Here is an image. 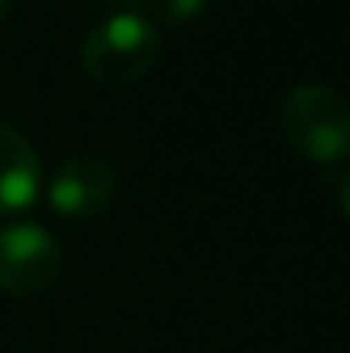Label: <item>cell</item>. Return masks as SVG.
I'll return each mask as SVG.
<instances>
[{
  "instance_id": "obj_2",
  "label": "cell",
  "mask_w": 350,
  "mask_h": 353,
  "mask_svg": "<svg viewBox=\"0 0 350 353\" xmlns=\"http://www.w3.org/2000/svg\"><path fill=\"white\" fill-rule=\"evenodd\" d=\"M285 141L309 161L330 165L350 154V103L344 93L306 83L295 86L282 103Z\"/></svg>"
},
{
  "instance_id": "obj_5",
  "label": "cell",
  "mask_w": 350,
  "mask_h": 353,
  "mask_svg": "<svg viewBox=\"0 0 350 353\" xmlns=\"http://www.w3.org/2000/svg\"><path fill=\"white\" fill-rule=\"evenodd\" d=\"M41 192V165L24 134L0 123V220L24 213Z\"/></svg>"
},
{
  "instance_id": "obj_8",
  "label": "cell",
  "mask_w": 350,
  "mask_h": 353,
  "mask_svg": "<svg viewBox=\"0 0 350 353\" xmlns=\"http://www.w3.org/2000/svg\"><path fill=\"white\" fill-rule=\"evenodd\" d=\"M10 3H14V0H0V21L7 17V10H10Z\"/></svg>"
},
{
  "instance_id": "obj_7",
  "label": "cell",
  "mask_w": 350,
  "mask_h": 353,
  "mask_svg": "<svg viewBox=\"0 0 350 353\" xmlns=\"http://www.w3.org/2000/svg\"><path fill=\"white\" fill-rule=\"evenodd\" d=\"M340 203H344V210H347V216H350V168L344 172V179H340Z\"/></svg>"
},
{
  "instance_id": "obj_4",
  "label": "cell",
  "mask_w": 350,
  "mask_h": 353,
  "mask_svg": "<svg viewBox=\"0 0 350 353\" xmlns=\"http://www.w3.org/2000/svg\"><path fill=\"white\" fill-rule=\"evenodd\" d=\"M114 192H117L114 168L104 158H97V154L66 158L52 172V179L45 185L48 206L59 216H69V220H90V216L104 213L114 203Z\"/></svg>"
},
{
  "instance_id": "obj_6",
  "label": "cell",
  "mask_w": 350,
  "mask_h": 353,
  "mask_svg": "<svg viewBox=\"0 0 350 353\" xmlns=\"http://www.w3.org/2000/svg\"><path fill=\"white\" fill-rule=\"evenodd\" d=\"M144 3H148L151 21H155V24H165V28H179V24L193 21V17L206 7V0H144ZM148 14H144V17H148Z\"/></svg>"
},
{
  "instance_id": "obj_3",
  "label": "cell",
  "mask_w": 350,
  "mask_h": 353,
  "mask_svg": "<svg viewBox=\"0 0 350 353\" xmlns=\"http://www.w3.org/2000/svg\"><path fill=\"white\" fill-rule=\"evenodd\" d=\"M62 271L59 240L38 223L14 220L0 227V288L10 295H41Z\"/></svg>"
},
{
  "instance_id": "obj_1",
  "label": "cell",
  "mask_w": 350,
  "mask_h": 353,
  "mask_svg": "<svg viewBox=\"0 0 350 353\" xmlns=\"http://www.w3.org/2000/svg\"><path fill=\"white\" fill-rule=\"evenodd\" d=\"M162 28L141 10H114L83 41L79 62L97 86L127 90L141 83L162 59Z\"/></svg>"
}]
</instances>
